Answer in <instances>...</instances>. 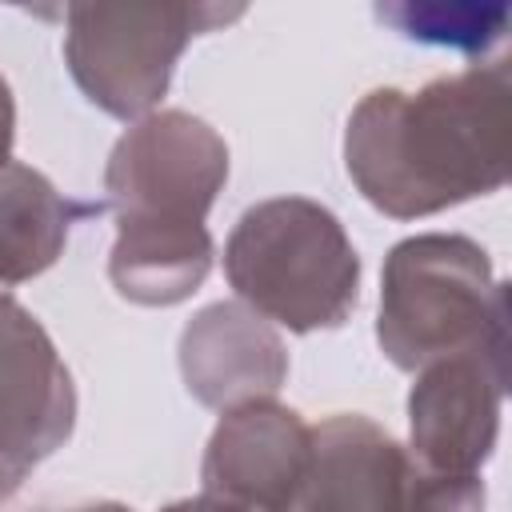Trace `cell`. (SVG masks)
<instances>
[{"label": "cell", "mask_w": 512, "mask_h": 512, "mask_svg": "<svg viewBox=\"0 0 512 512\" xmlns=\"http://www.w3.org/2000/svg\"><path fill=\"white\" fill-rule=\"evenodd\" d=\"M356 192L392 220H420L508 180V64H476L416 92H368L344 128Z\"/></svg>", "instance_id": "1"}, {"label": "cell", "mask_w": 512, "mask_h": 512, "mask_svg": "<svg viewBox=\"0 0 512 512\" xmlns=\"http://www.w3.org/2000/svg\"><path fill=\"white\" fill-rule=\"evenodd\" d=\"M224 276L240 304L300 336L340 328L360 300V256L336 212L308 196L252 204L224 244Z\"/></svg>", "instance_id": "2"}, {"label": "cell", "mask_w": 512, "mask_h": 512, "mask_svg": "<svg viewBox=\"0 0 512 512\" xmlns=\"http://www.w3.org/2000/svg\"><path fill=\"white\" fill-rule=\"evenodd\" d=\"M376 340L404 372L468 348L504 344L508 288L492 276L488 252L456 232L400 240L380 276Z\"/></svg>", "instance_id": "3"}, {"label": "cell", "mask_w": 512, "mask_h": 512, "mask_svg": "<svg viewBox=\"0 0 512 512\" xmlns=\"http://www.w3.org/2000/svg\"><path fill=\"white\" fill-rule=\"evenodd\" d=\"M240 16V4H68L64 64L88 104L136 124L164 100L188 40Z\"/></svg>", "instance_id": "4"}, {"label": "cell", "mask_w": 512, "mask_h": 512, "mask_svg": "<svg viewBox=\"0 0 512 512\" xmlns=\"http://www.w3.org/2000/svg\"><path fill=\"white\" fill-rule=\"evenodd\" d=\"M228 180L224 136L180 108L136 120L108 152L104 164V208L116 224L148 228H192L204 224Z\"/></svg>", "instance_id": "5"}, {"label": "cell", "mask_w": 512, "mask_h": 512, "mask_svg": "<svg viewBox=\"0 0 512 512\" xmlns=\"http://www.w3.org/2000/svg\"><path fill=\"white\" fill-rule=\"evenodd\" d=\"M508 340L432 360L408 392V460L436 476H480L500 436Z\"/></svg>", "instance_id": "6"}, {"label": "cell", "mask_w": 512, "mask_h": 512, "mask_svg": "<svg viewBox=\"0 0 512 512\" xmlns=\"http://www.w3.org/2000/svg\"><path fill=\"white\" fill-rule=\"evenodd\" d=\"M76 428V388L44 324L0 292V504Z\"/></svg>", "instance_id": "7"}, {"label": "cell", "mask_w": 512, "mask_h": 512, "mask_svg": "<svg viewBox=\"0 0 512 512\" xmlns=\"http://www.w3.org/2000/svg\"><path fill=\"white\" fill-rule=\"evenodd\" d=\"M312 464V424L280 400H248L208 436L204 492L244 512H292Z\"/></svg>", "instance_id": "8"}, {"label": "cell", "mask_w": 512, "mask_h": 512, "mask_svg": "<svg viewBox=\"0 0 512 512\" xmlns=\"http://www.w3.org/2000/svg\"><path fill=\"white\" fill-rule=\"evenodd\" d=\"M180 376L204 408L268 400L288 380V352L276 328L240 300L200 308L180 332Z\"/></svg>", "instance_id": "9"}, {"label": "cell", "mask_w": 512, "mask_h": 512, "mask_svg": "<svg viewBox=\"0 0 512 512\" xmlns=\"http://www.w3.org/2000/svg\"><path fill=\"white\" fill-rule=\"evenodd\" d=\"M412 460L380 424L336 412L312 428V464L292 512H404Z\"/></svg>", "instance_id": "10"}, {"label": "cell", "mask_w": 512, "mask_h": 512, "mask_svg": "<svg viewBox=\"0 0 512 512\" xmlns=\"http://www.w3.org/2000/svg\"><path fill=\"white\" fill-rule=\"evenodd\" d=\"M104 200H72L44 172L8 160L0 168V288L48 272L76 220L100 216Z\"/></svg>", "instance_id": "11"}, {"label": "cell", "mask_w": 512, "mask_h": 512, "mask_svg": "<svg viewBox=\"0 0 512 512\" xmlns=\"http://www.w3.org/2000/svg\"><path fill=\"white\" fill-rule=\"evenodd\" d=\"M208 272H212L208 224H192V228L116 224L108 280L124 300L144 308H172L188 300Z\"/></svg>", "instance_id": "12"}, {"label": "cell", "mask_w": 512, "mask_h": 512, "mask_svg": "<svg viewBox=\"0 0 512 512\" xmlns=\"http://www.w3.org/2000/svg\"><path fill=\"white\" fill-rule=\"evenodd\" d=\"M376 16L400 32L404 40L452 48L464 56L492 52L508 32V4H476V0H396L376 4Z\"/></svg>", "instance_id": "13"}, {"label": "cell", "mask_w": 512, "mask_h": 512, "mask_svg": "<svg viewBox=\"0 0 512 512\" xmlns=\"http://www.w3.org/2000/svg\"><path fill=\"white\" fill-rule=\"evenodd\" d=\"M484 500L480 476H436L412 464L404 512H484Z\"/></svg>", "instance_id": "14"}, {"label": "cell", "mask_w": 512, "mask_h": 512, "mask_svg": "<svg viewBox=\"0 0 512 512\" xmlns=\"http://www.w3.org/2000/svg\"><path fill=\"white\" fill-rule=\"evenodd\" d=\"M12 140H16V100H12V88H8V80L0 76V168L8 164Z\"/></svg>", "instance_id": "15"}, {"label": "cell", "mask_w": 512, "mask_h": 512, "mask_svg": "<svg viewBox=\"0 0 512 512\" xmlns=\"http://www.w3.org/2000/svg\"><path fill=\"white\" fill-rule=\"evenodd\" d=\"M164 512H244V508L224 504V500H216V496L200 492V496H188V500H172Z\"/></svg>", "instance_id": "16"}, {"label": "cell", "mask_w": 512, "mask_h": 512, "mask_svg": "<svg viewBox=\"0 0 512 512\" xmlns=\"http://www.w3.org/2000/svg\"><path fill=\"white\" fill-rule=\"evenodd\" d=\"M60 512H132V508L116 500H100V504H80V508H60Z\"/></svg>", "instance_id": "17"}]
</instances>
